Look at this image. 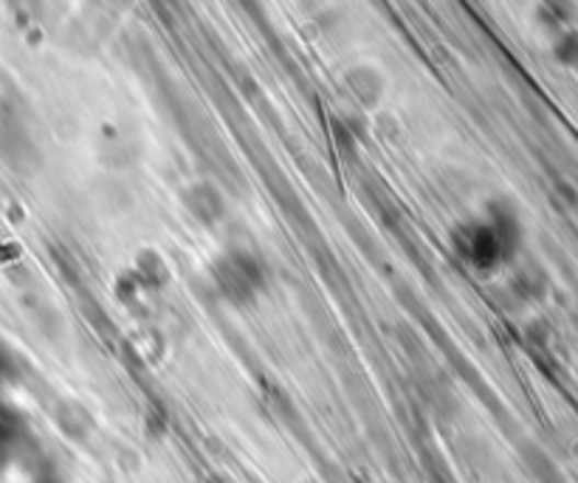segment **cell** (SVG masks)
<instances>
[{"label": "cell", "instance_id": "cell-1", "mask_svg": "<svg viewBox=\"0 0 578 483\" xmlns=\"http://www.w3.org/2000/svg\"><path fill=\"white\" fill-rule=\"evenodd\" d=\"M217 283L224 289V294L235 303H249L251 294L260 289V272L249 258L237 255V258L224 260L217 266Z\"/></svg>", "mask_w": 578, "mask_h": 483}]
</instances>
